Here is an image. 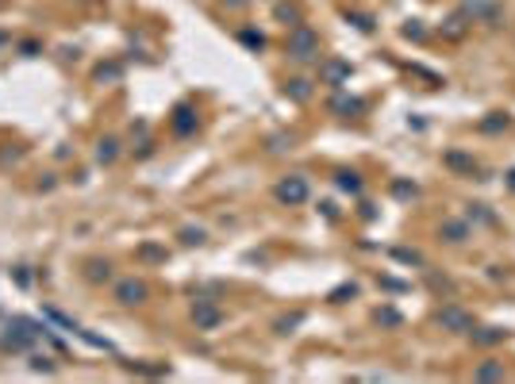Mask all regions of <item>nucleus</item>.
I'll use <instances>...</instances> for the list:
<instances>
[{"label": "nucleus", "mask_w": 515, "mask_h": 384, "mask_svg": "<svg viewBox=\"0 0 515 384\" xmlns=\"http://www.w3.org/2000/svg\"><path fill=\"white\" fill-rule=\"evenodd\" d=\"M469 338H473V346H481V350H492V346H500L507 338V331L504 326H473Z\"/></svg>", "instance_id": "f8f14e48"}, {"label": "nucleus", "mask_w": 515, "mask_h": 384, "mask_svg": "<svg viewBox=\"0 0 515 384\" xmlns=\"http://www.w3.org/2000/svg\"><path fill=\"white\" fill-rule=\"evenodd\" d=\"M146 296H150L146 280H139V277H123V280H116V300H119L123 307H139V304H146Z\"/></svg>", "instance_id": "39448f33"}, {"label": "nucleus", "mask_w": 515, "mask_h": 384, "mask_svg": "<svg viewBox=\"0 0 515 384\" xmlns=\"http://www.w3.org/2000/svg\"><path fill=\"white\" fill-rule=\"evenodd\" d=\"M466 16L496 23V19H500V4H496V0H466Z\"/></svg>", "instance_id": "ddd939ff"}, {"label": "nucleus", "mask_w": 515, "mask_h": 384, "mask_svg": "<svg viewBox=\"0 0 515 384\" xmlns=\"http://www.w3.org/2000/svg\"><path fill=\"white\" fill-rule=\"evenodd\" d=\"M85 277L93 280V285H104V280H112V265L100 261V258H93V261H85Z\"/></svg>", "instance_id": "a211bd4d"}, {"label": "nucleus", "mask_w": 515, "mask_h": 384, "mask_svg": "<svg viewBox=\"0 0 515 384\" xmlns=\"http://www.w3.org/2000/svg\"><path fill=\"white\" fill-rule=\"evenodd\" d=\"M285 96H289V100H296V104H308V100H311V81H304V77H292V81H285Z\"/></svg>", "instance_id": "4468645a"}, {"label": "nucleus", "mask_w": 515, "mask_h": 384, "mask_svg": "<svg viewBox=\"0 0 515 384\" xmlns=\"http://www.w3.org/2000/svg\"><path fill=\"white\" fill-rule=\"evenodd\" d=\"M477 381H504V365L500 361H485V365H477L473 369Z\"/></svg>", "instance_id": "412c9836"}, {"label": "nucleus", "mask_w": 515, "mask_h": 384, "mask_svg": "<svg viewBox=\"0 0 515 384\" xmlns=\"http://www.w3.org/2000/svg\"><path fill=\"white\" fill-rule=\"evenodd\" d=\"M16 285H23V288H27V285H31V277H27V269H16Z\"/></svg>", "instance_id": "e433bc0d"}, {"label": "nucleus", "mask_w": 515, "mask_h": 384, "mask_svg": "<svg viewBox=\"0 0 515 384\" xmlns=\"http://www.w3.org/2000/svg\"><path fill=\"white\" fill-rule=\"evenodd\" d=\"M273 19L292 31L304 23V12H300V4H292V0H277V4H273Z\"/></svg>", "instance_id": "9b49d317"}, {"label": "nucleus", "mask_w": 515, "mask_h": 384, "mask_svg": "<svg viewBox=\"0 0 515 384\" xmlns=\"http://www.w3.org/2000/svg\"><path fill=\"white\" fill-rule=\"evenodd\" d=\"M139 258L143 261H165V250L154 246V242H146V246H139Z\"/></svg>", "instance_id": "473e14b6"}, {"label": "nucleus", "mask_w": 515, "mask_h": 384, "mask_svg": "<svg viewBox=\"0 0 515 384\" xmlns=\"http://www.w3.org/2000/svg\"><path fill=\"white\" fill-rule=\"evenodd\" d=\"M285 54H289L292 62H315V58H320V35H315L308 23L292 27L289 38H285Z\"/></svg>", "instance_id": "f03ea898"}, {"label": "nucleus", "mask_w": 515, "mask_h": 384, "mask_svg": "<svg viewBox=\"0 0 515 384\" xmlns=\"http://www.w3.org/2000/svg\"><path fill=\"white\" fill-rule=\"evenodd\" d=\"M466 215H469V219H477V223H488V227L496 223V215L485 208V204H469V211H466Z\"/></svg>", "instance_id": "c756f323"}, {"label": "nucleus", "mask_w": 515, "mask_h": 384, "mask_svg": "<svg viewBox=\"0 0 515 384\" xmlns=\"http://www.w3.org/2000/svg\"><path fill=\"white\" fill-rule=\"evenodd\" d=\"M4 43H8V35H4V31H0V47H4Z\"/></svg>", "instance_id": "ea45409f"}, {"label": "nucleus", "mask_w": 515, "mask_h": 384, "mask_svg": "<svg viewBox=\"0 0 515 384\" xmlns=\"http://www.w3.org/2000/svg\"><path fill=\"white\" fill-rule=\"evenodd\" d=\"M193 323H196V331H215V326L224 323V311L212 304V300H196L193 304Z\"/></svg>", "instance_id": "0eeeda50"}, {"label": "nucleus", "mask_w": 515, "mask_h": 384, "mask_svg": "<svg viewBox=\"0 0 515 384\" xmlns=\"http://www.w3.org/2000/svg\"><path fill=\"white\" fill-rule=\"evenodd\" d=\"M392 196H396V200H416L419 189L411 181H392Z\"/></svg>", "instance_id": "cd10ccee"}, {"label": "nucleus", "mask_w": 515, "mask_h": 384, "mask_svg": "<svg viewBox=\"0 0 515 384\" xmlns=\"http://www.w3.org/2000/svg\"><path fill=\"white\" fill-rule=\"evenodd\" d=\"M204 227H181V242H185V246H204Z\"/></svg>", "instance_id": "a878e982"}, {"label": "nucleus", "mask_w": 515, "mask_h": 384, "mask_svg": "<svg viewBox=\"0 0 515 384\" xmlns=\"http://www.w3.org/2000/svg\"><path fill=\"white\" fill-rule=\"evenodd\" d=\"M39 338H54V335H50V326L35 323V319L16 315L8 326H4V335H0V350H4V354H27L31 346L39 342ZM54 342H58V338H54ZM58 346H62V342H58Z\"/></svg>", "instance_id": "f257e3e1"}, {"label": "nucleus", "mask_w": 515, "mask_h": 384, "mask_svg": "<svg viewBox=\"0 0 515 384\" xmlns=\"http://www.w3.org/2000/svg\"><path fill=\"white\" fill-rule=\"evenodd\" d=\"M116 158H119V143H116V139H100V143H97V162L100 165H112Z\"/></svg>", "instance_id": "aec40b11"}, {"label": "nucleus", "mask_w": 515, "mask_h": 384, "mask_svg": "<svg viewBox=\"0 0 515 384\" xmlns=\"http://www.w3.org/2000/svg\"><path fill=\"white\" fill-rule=\"evenodd\" d=\"M350 62H342V58H327V62H323L320 66V81L323 85H335V88H342L346 85V81H350Z\"/></svg>", "instance_id": "6e6552de"}, {"label": "nucleus", "mask_w": 515, "mask_h": 384, "mask_svg": "<svg viewBox=\"0 0 515 384\" xmlns=\"http://www.w3.org/2000/svg\"><path fill=\"white\" fill-rule=\"evenodd\" d=\"M504 184H507V189L515 192V169H507V173H504Z\"/></svg>", "instance_id": "4c0bfd02"}, {"label": "nucleus", "mask_w": 515, "mask_h": 384, "mask_svg": "<svg viewBox=\"0 0 515 384\" xmlns=\"http://www.w3.org/2000/svg\"><path fill=\"white\" fill-rule=\"evenodd\" d=\"M346 23H354V27L361 31V35H373V16H366V12H346Z\"/></svg>", "instance_id": "b1692460"}, {"label": "nucleus", "mask_w": 515, "mask_h": 384, "mask_svg": "<svg viewBox=\"0 0 515 384\" xmlns=\"http://www.w3.org/2000/svg\"><path fill=\"white\" fill-rule=\"evenodd\" d=\"M435 323L442 326V331H454V335H469V331H473V315H469L466 307H457V304L438 307Z\"/></svg>", "instance_id": "20e7f679"}, {"label": "nucleus", "mask_w": 515, "mask_h": 384, "mask_svg": "<svg viewBox=\"0 0 515 384\" xmlns=\"http://www.w3.org/2000/svg\"><path fill=\"white\" fill-rule=\"evenodd\" d=\"M442 165H446V169H454V173H466V177H481V162H477L473 154H466V150H446L442 154ZM481 181H485V177H481Z\"/></svg>", "instance_id": "423d86ee"}, {"label": "nucleus", "mask_w": 515, "mask_h": 384, "mask_svg": "<svg viewBox=\"0 0 515 384\" xmlns=\"http://www.w3.org/2000/svg\"><path fill=\"white\" fill-rule=\"evenodd\" d=\"M93 77H97L100 85H119V81H123V66H119V62H100Z\"/></svg>", "instance_id": "dca6fc26"}, {"label": "nucleus", "mask_w": 515, "mask_h": 384, "mask_svg": "<svg viewBox=\"0 0 515 384\" xmlns=\"http://www.w3.org/2000/svg\"><path fill=\"white\" fill-rule=\"evenodd\" d=\"M320 211H323V215H327L331 223L339 219V211H335V204H331V200H323V204H320Z\"/></svg>", "instance_id": "c9c22d12"}, {"label": "nucleus", "mask_w": 515, "mask_h": 384, "mask_svg": "<svg viewBox=\"0 0 515 384\" xmlns=\"http://www.w3.org/2000/svg\"><path fill=\"white\" fill-rule=\"evenodd\" d=\"M466 27H469V16H466V8H462V12H454V16L442 23V38H454L457 43V38L466 35Z\"/></svg>", "instance_id": "2eb2a0df"}, {"label": "nucleus", "mask_w": 515, "mask_h": 384, "mask_svg": "<svg viewBox=\"0 0 515 384\" xmlns=\"http://www.w3.org/2000/svg\"><path fill=\"white\" fill-rule=\"evenodd\" d=\"M39 50H43L39 38H23V43H20V54H23V58H35Z\"/></svg>", "instance_id": "72a5a7b5"}, {"label": "nucleus", "mask_w": 515, "mask_h": 384, "mask_svg": "<svg viewBox=\"0 0 515 384\" xmlns=\"http://www.w3.org/2000/svg\"><path fill=\"white\" fill-rule=\"evenodd\" d=\"M239 43H243L246 50H254V54H258V50H265V35H262V31H250V27L239 31Z\"/></svg>", "instance_id": "5701e85b"}, {"label": "nucleus", "mask_w": 515, "mask_h": 384, "mask_svg": "<svg viewBox=\"0 0 515 384\" xmlns=\"http://www.w3.org/2000/svg\"><path fill=\"white\" fill-rule=\"evenodd\" d=\"M300 323H304V311H292V315L277 319V335H292V331H296Z\"/></svg>", "instance_id": "bb28decb"}, {"label": "nucleus", "mask_w": 515, "mask_h": 384, "mask_svg": "<svg viewBox=\"0 0 515 384\" xmlns=\"http://www.w3.org/2000/svg\"><path fill=\"white\" fill-rule=\"evenodd\" d=\"M354 296H358V285L350 280V285H339L331 292V304H346V300H354Z\"/></svg>", "instance_id": "7c9ffc66"}, {"label": "nucleus", "mask_w": 515, "mask_h": 384, "mask_svg": "<svg viewBox=\"0 0 515 384\" xmlns=\"http://www.w3.org/2000/svg\"><path fill=\"white\" fill-rule=\"evenodd\" d=\"M507 127V115H500V112H492L488 119H481V131L485 134H496V131H504Z\"/></svg>", "instance_id": "c85d7f7f"}, {"label": "nucleus", "mask_w": 515, "mask_h": 384, "mask_svg": "<svg viewBox=\"0 0 515 384\" xmlns=\"http://www.w3.org/2000/svg\"><path fill=\"white\" fill-rule=\"evenodd\" d=\"M335 184H339L342 192H350V196H358L361 192V173L358 169H339L335 173Z\"/></svg>", "instance_id": "f3484780"}, {"label": "nucleus", "mask_w": 515, "mask_h": 384, "mask_svg": "<svg viewBox=\"0 0 515 384\" xmlns=\"http://www.w3.org/2000/svg\"><path fill=\"white\" fill-rule=\"evenodd\" d=\"M392 258L404 261V265H423V254H416V250H404V246L392 250Z\"/></svg>", "instance_id": "2f4dec72"}, {"label": "nucleus", "mask_w": 515, "mask_h": 384, "mask_svg": "<svg viewBox=\"0 0 515 384\" xmlns=\"http://www.w3.org/2000/svg\"><path fill=\"white\" fill-rule=\"evenodd\" d=\"M308 177H300V173H292V177H281L277 181V189H273V196L281 204H289V208H296V204H304L308 200Z\"/></svg>", "instance_id": "7ed1b4c3"}, {"label": "nucleus", "mask_w": 515, "mask_h": 384, "mask_svg": "<svg viewBox=\"0 0 515 384\" xmlns=\"http://www.w3.org/2000/svg\"><path fill=\"white\" fill-rule=\"evenodd\" d=\"M442 239H446V242H466L469 239V223L446 219V223H442Z\"/></svg>", "instance_id": "6ab92c4d"}, {"label": "nucleus", "mask_w": 515, "mask_h": 384, "mask_svg": "<svg viewBox=\"0 0 515 384\" xmlns=\"http://www.w3.org/2000/svg\"><path fill=\"white\" fill-rule=\"evenodd\" d=\"M169 127H173V134H181V139H189V134L200 127V119H196V108L193 104H177L173 115H169Z\"/></svg>", "instance_id": "1a4fd4ad"}, {"label": "nucleus", "mask_w": 515, "mask_h": 384, "mask_svg": "<svg viewBox=\"0 0 515 384\" xmlns=\"http://www.w3.org/2000/svg\"><path fill=\"white\" fill-rule=\"evenodd\" d=\"M400 35L408 38V43H423V38H427V27H423V19H404Z\"/></svg>", "instance_id": "4be33fe9"}, {"label": "nucleus", "mask_w": 515, "mask_h": 384, "mask_svg": "<svg viewBox=\"0 0 515 384\" xmlns=\"http://www.w3.org/2000/svg\"><path fill=\"white\" fill-rule=\"evenodd\" d=\"M373 319H377L381 326H400V323H404L396 307H377V311H373Z\"/></svg>", "instance_id": "393cba45"}, {"label": "nucleus", "mask_w": 515, "mask_h": 384, "mask_svg": "<svg viewBox=\"0 0 515 384\" xmlns=\"http://www.w3.org/2000/svg\"><path fill=\"white\" fill-rule=\"evenodd\" d=\"M31 369H35V373H50V369H54V361H50V357H43V354H35V357H31Z\"/></svg>", "instance_id": "f704fd0d"}, {"label": "nucleus", "mask_w": 515, "mask_h": 384, "mask_svg": "<svg viewBox=\"0 0 515 384\" xmlns=\"http://www.w3.org/2000/svg\"><path fill=\"white\" fill-rule=\"evenodd\" d=\"M331 112L335 115H342V119H358L361 112H366V100H358V96H350V93H335L331 96Z\"/></svg>", "instance_id": "9d476101"}, {"label": "nucleus", "mask_w": 515, "mask_h": 384, "mask_svg": "<svg viewBox=\"0 0 515 384\" xmlns=\"http://www.w3.org/2000/svg\"><path fill=\"white\" fill-rule=\"evenodd\" d=\"M224 4H227V8H235V12H239V8L246 4V0H224Z\"/></svg>", "instance_id": "58836bf2"}]
</instances>
